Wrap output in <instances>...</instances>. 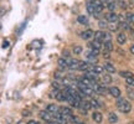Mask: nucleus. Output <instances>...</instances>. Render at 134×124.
<instances>
[{"label":"nucleus","mask_w":134,"mask_h":124,"mask_svg":"<svg viewBox=\"0 0 134 124\" xmlns=\"http://www.w3.org/2000/svg\"><path fill=\"white\" fill-rule=\"evenodd\" d=\"M107 41H112V36L109 32H103V40L102 42H107Z\"/></svg>","instance_id":"26"},{"label":"nucleus","mask_w":134,"mask_h":124,"mask_svg":"<svg viewBox=\"0 0 134 124\" xmlns=\"http://www.w3.org/2000/svg\"><path fill=\"white\" fill-rule=\"evenodd\" d=\"M103 71H104V67L99 66V65H92L91 72H94V73H97V75H100Z\"/></svg>","instance_id":"12"},{"label":"nucleus","mask_w":134,"mask_h":124,"mask_svg":"<svg viewBox=\"0 0 134 124\" xmlns=\"http://www.w3.org/2000/svg\"><path fill=\"white\" fill-rule=\"evenodd\" d=\"M77 21L81 25H88V18L85 16V15H80V16L77 18Z\"/></svg>","instance_id":"18"},{"label":"nucleus","mask_w":134,"mask_h":124,"mask_svg":"<svg viewBox=\"0 0 134 124\" xmlns=\"http://www.w3.org/2000/svg\"><path fill=\"white\" fill-rule=\"evenodd\" d=\"M91 68H92V65L90 63V62H82L81 65H80V71H85V72H88V71H91Z\"/></svg>","instance_id":"9"},{"label":"nucleus","mask_w":134,"mask_h":124,"mask_svg":"<svg viewBox=\"0 0 134 124\" xmlns=\"http://www.w3.org/2000/svg\"><path fill=\"white\" fill-rule=\"evenodd\" d=\"M119 75L122 77H124L125 80H127V78H132V77H134L133 73H132V72H129V71H120Z\"/></svg>","instance_id":"24"},{"label":"nucleus","mask_w":134,"mask_h":124,"mask_svg":"<svg viewBox=\"0 0 134 124\" xmlns=\"http://www.w3.org/2000/svg\"><path fill=\"white\" fill-rule=\"evenodd\" d=\"M130 52H132V53H133V55H134V45H133V46H132V47H130Z\"/></svg>","instance_id":"37"},{"label":"nucleus","mask_w":134,"mask_h":124,"mask_svg":"<svg viewBox=\"0 0 134 124\" xmlns=\"http://www.w3.org/2000/svg\"><path fill=\"white\" fill-rule=\"evenodd\" d=\"M92 118L93 120L96 122V123H102V120H103V115L100 112H94L93 114H92Z\"/></svg>","instance_id":"11"},{"label":"nucleus","mask_w":134,"mask_h":124,"mask_svg":"<svg viewBox=\"0 0 134 124\" xmlns=\"http://www.w3.org/2000/svg\"><path fill=\"white\" fill-rule=\"evenodd\" d=\"M105 20L108 22H118V15L115 14V13H113V11H110L109 14H107Z\"/></svg>","instance_id":"7"},{"label":"nucleus","mask_w":134,"mask_h":124,"mask_svg":"<svg viewBox=\"0 0 134 124\" xmlns=\"http://www.w3.org/2000/svg\"><path fill=\"white\" fill-rule=\"evenodd\" d=\"M72 52L75 53V55H80V53H82V47L81 46H73Z\"/></svg>","instance_id":"29"},{"label":"nucleus","mask_w":134,"mask_h":124,"mask_svg":"<svg viewBox=\"0 0 134 124\" xmlns=\"http://www.w3.org/2000/svg\"><path fill=\"white\" fill-rule=\"evenodd\" d=\"M46 110H47L48 113H51V114L55 117L56 114H58V113H60V107H58L57 104H53V103H51V104L47 105Z\"/></svg>","instance_id":"4"},{"label":"nucleus","mask_w":134,"mask_h":124,"mask_svg":"<svg viewBox=\"0 0 134 124\" xmlns=\"http://www.w3.org/2000/svg\"><path fill=\"white\" fill-rule=\"evenodd\" d=\"M9 46V41H4V43H3V47H8Z\"/></svg>","instance_id":"36"},{"label":"nucleus","mask_w":134,"mask_h":124,"mask_svg":"<svg viewBox=\"0 0 134 124\" xmlns=\"http://www.w3.org/2000/svg\"><path fill=\"white\" fill-rule=\"evenodd\" d=\"M58 66L61 67V68H67V58L65 57H61L60 60H58Z\"/></svg>","instance_id":"21"},{"label":"nucleus","mask_w":134,"mask_h":124,"mask_svg":"<svg viewBox=\"0 0 134 124\" xmlns=\"http://www.w3.org/2000/svg\"><path fill=\"white\" fill-rule=\"evenodd\" d=\"M102 82H103V84H109V83H112V77H110V75H103V76H102Z\"/></svg>","instance_id":"20"},{"label":"nucleus","mask_w":134,"mask_h":124,"mask_svg":"<svg viewBox=\"0 0 134 124\" xmlns=\"http://www.w3.org/2000/svg\"><path fill=\"white\" fill-rule=\"evenodd\" d=\"M63 57H65V58H70V52H68V51H63Z\"/></svg>","instance_id":"35"},{"label":"nucleus","mask_w":134,"mask_h":124,"mask_svg":"<svg viewBox=\"0 0 134 124\" xmlns=\"http://www.w3.org/2000/svg\"><path fill=\"white\" fill-rule=\"evenodd\" d=\"M125 20L129 24H134V13H128V14L125 15Z\"/></svg>","instance_id":"25"},{"label":"nucleus","mask_w":134,"mask_h":124,"mask_svg":"<svg viewBox=\"0 0 134 124\" xmlns=\"http://www.w3.org/2000/svg\"><path fill=\"white\" fill-rule=\"evenodd\" d=\"M86 8H87V13H88V14H91V15L94 14V5H93V0H91V1H88V3H87Z\"/></svg>","instance_id":"16"},{"label":"nucleus","mask_w":134,"mask_h":124,"mask_svg":"<svg viewBox=\"0 0 134 124\" xmlns=\"http://www.w3.org/2000/svg\"><path fill=\"white\" fill-rule=\"evenodd\" d=\"M93 36H94V40H97V41H100V42H102V40H103V31H100V30H99V31H96Z\"/></svg>","instance_id":"22"},{"label":"nucleus","mask_w":134,"mask_h":124,"mask_svg":"<svg viewBox=\"0 0 134 124\" xmlns=\"http://www.w3.org/2000/svg\"><path fill=\"white\" fill-rule=\"evenodd\" d=\"M104 1H110V0H104Z\"/></svg>","instance_id":"39"},{"label":"nucleus","mask_w":134,"mask_h":124,"mask_svg":"<svg viewBox=\"0 0 134 124\" xmlns=\"http://www.w3.org/2000/svg\"><path fill=\"white\" fill-rule=\"evenodd\" d=\"M125 82H127V84H128V86L134 87V77H132V78H127Z\"/></svg>","instance_id":"32"},{"label":"nucleus","mask_w":134,"mask_h":124,"mask_svg":"<svg viewBox=\"0 0 134 124\" xmlns=\"http://www.w3.org/2000/svg\"><path fill=\"white\" fill-rule=\"evenodd\" d=\"M90 102H91L92 107H94V108H99V107H102V104H100V103L97 99H91Z\"/></svg>","instance_id":"30"},{"label":"nucleus","mask_w":134,"mask_h":124,"mask_svg":"<svg viewBox=\"0 0 134 124\" xmlns=\"http://www.w3.org/2000/svg\"><path fill=\"white\" fill-rule=\"evenodd\" d=\"M80 35H81V37L83 38V40H90L91 37H93L94 31H92L91 29H88V30H86V31H82Z\"/></svg>","instance_id":"6"},{"label":"nucleus","mask_w":134,"mask_h":124,"mask_svg":"<svg viewBox=\"0 0 134 124\" xmlns=\"http://www.w3.org/2000/svg\"><path fill=\"white\" fill-rule=\"evenodd\" d=\"M117 4L119 5V6H120V8H122V9H127V8H128V4L125 3L124 0H119V1H118Z\"/></svg>","instance_id":"31"},{"label":"nucleus","mask_w":134,"mask_h":124,"mask_svg":"<svg viewBox=\"0 0 134 124\" xmlns=\"http://www.w3.org/2000/svg\"><path fill=\"white\" fill-rule=\"evenodd\" d=\"M100 29H107V26H108V21L107 20H99V22H98Z\"/></svg>","instance_id":"28"},{"label":"nucleus","mask_w":134,"mask_h":124,"mask_svg":"<svg viewBox=\"0 0 134 124\" xmlns=\"http://www.w3.org/2000/svg\"><path fill=\"white\" fill-rule=\"evenodd\" d=\"M82 63V61H78V60H75V58H67V68L70 70H78L80 68V65Z\"/></svg>","instance_id":"2"},{"label":"nucleus","mask_w":134,"mask_h":124,"mask_svg":"<svg viewBox=\"0 0 134 124\" xmlns=\"http://www.w3.org/2000/svg\"><path fill=\"white\" fill-rule=\"evenodd\" d=\"M103 47H104V51H112L113 50V45H112V41H107V42H103Z\"/></svg>","instance_id":"23"},{"label":"nucleus","mask_w":134,"mask_h":124,"mask_svg":"<svg viewBox=\"0 0 134 124\" xmlns=\"http://www.w3.org/2000/svg\"><path fill=\"white\" fill-rule=\"evenodd\" d=\"M104 70L107 72H109V73H114V72H117V70H115V67L112 65V63H109V62H105L104 63Z\"/></svg>","instance_id":"13"},{"label":"nucleus","mask_w":134,"mask_h":124,"mask_svg":"<svg viewBox=\"0 0 134 124\" xmlns=\"http://www.w3.org/2000/svg\"><path fill=\"white\" fill-rule=\"evenodd\" d=\"M108 120H109V123L114 124L118 122V117H117V114L115 113H113V112H110L109 114H108Z\"/></svg>","instance_id":"17"},{"label":"nucleus","mask_w":134,"mask_h":124,"mask_svg":"<svg viewBox=\"0 0 134 124\" xmlns=\"http://www.w3.org/2000/svg\"><path fill=\"white\" fill-rule=\"evenodd\" d=\"M117 108H118L119 112L127 114V113H129L130 110H132V104H130V102H128L127 99L119 97V98L117 99Z\"/></svg>","instance_id":"1"},{"label":"nucleus","mask_w":134,"mask_h":124,"mask_svg":"<svg viewBox=\"0 0 134 124\" xmlns=\"http://www.w3.org/2000/svg\"><path fill=\"white\" fill-rule=\"evenodd\" d=\"M86 58H87V61L90 62V63H96L97 62V56H94L91 51L86 53Z\"/></svg>","instance_id":"15"},{"label":"nucleus","mask_w":134,"mask_h":124,"mask_svg":"<svg viewBox=\"0 0 134 124\" xmlns=\"http://www.w3.org/2000/svg\"><path fill=\"white\" fill-rule=\"evenodd\" d=\"M72 124H85V123H82V122H75V123H72Z\"/></svg>","instance_id":"38"},{"label":"nucleus","mask_w":134,"mask_h":124,"mask_svg":"<svg viewBox=\"0 0 134 124\" xmlns=\"http://www.w3.org/2000/svg\"><path fill=\"white\" fill-rule=\"evenodd\" d=\"M127 95H128L132 100H134V89L133 88H127Z\"/></svg>","instance_id":"27"},{"label":"nucleus","mask_w":134,"mask_h":124,"mask_svg":"<svg viewBox=\"0 0 134 124\" xmlns=\"http://www.w3.org/2000/svg\"><path fill=\"white\" fill-rule=\"evenodd\" d=\"M40 118H41V119H43L46 123H47V122L53 120V115L51 114V113H48L47 110H41V112H40Z\"/></svg>","instance_id":"5"},{"label":"nucleus","mask_w":134,"mask_h":124,"mask_svg":"<svg viewBox=\"0 0 134 124\" xmlns=\"http://www.w3.org/2000/svg\"><path fill=\"white\" fill-rule=\"evenodd\" d=\"M107 29L112 31V32H114L117 30L119 29V22H108V26H107Z\"/></svg>","instance_id":"14"},{"label":"nucleus","mask_w":134,"mask_h":124,"mask_svg":"<svg viewBox=\"0 0 134 124\" xmlns=\"http://www.w3.org/2000/svg\"><path fill=\"white\" fill-rule=\"evenodd\" d=\"M92 108V104L90 100H81V104H80V109L82 110V113L86 114L88 110Z\"/></svg>","instance_id":"3"},{"label":"nucleus","mask_w":134,"mask_h":124,"mask_svg":"<svg viewBox=\"0 0 134 124\" xmlns=\"http://www.w3.org/2000/svg\"><path fill=\"white\" fill-rule=\"evenodd\" d=\"M109 56H110L109 51H104V53H103V57H104V58H109Z\"/></svg>","instance_id":"33"},{"label":"nucleus","mask_w":134,"mask_h":124,"mask_svg":"<svg viewBox=\"0 0 134 124\" xmlns=\"http://www.w3.org/2000/svg\"><path fill=\"white\" fill-rule=\"evenodd\" d=\"M108 92H109V94L112 95V97H114V98H119L120 97V89L118 87H110L109 89H108Z\"/></svg>","instance_id":"8"},{"label":"nucleus","mask_w":134,"mask_h":124,"mask_svg":"<svg viewBox=\"0 0 134 124\" xmlns=\"http://www.w3.org/2000/svg\"><path fill=\"white\" fill-rule=\"evenodd\" d=\"M26 124H40V122H37V120H34V119H31V120H29Z\"/></svg>","instance_id":"34"},{"label":"nucleus","mask_w":134,"mask_h":124,"mask_svg":"<svg viewBox=\"0 0 134 124\" xmlns=\"http://www.w3.org/2000/svg\"><path fill=\"white\" fill-rule=\"evenodd\" d=\"M117 42L119 43V45H124L127 42V36H125L124 32H119L117 35Z\"/></svg>","instance_id":"10"},{"label":"nucleus","mask_w":134,"mask_h":124,"mask_svg":"<svg viewBox=\"0 0 134 124\" xmlns=\"http://www.w3.org/2000/svg\"><path fill=\"white\" fill-rule=\"evenodd\" d=\"M105 6L108 8L109 11H114V9L117 8V3L113 1V0H110V1H108V3H105Z\"/></svg>","instance_id":"19"}]
</instances>
